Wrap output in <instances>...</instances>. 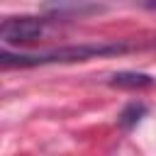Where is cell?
I'll return each mask as SVG.
<instances>
[{
  "mask_svg": "<svg viewBox=\"0 0 156 156\" xmlns=\"http://www.w3.org/2000/svg\"><path fill=\"white\" fill-rule=\"evenodd\" d=\"M129 44H78V46H58L39 54H0V63L5 68L10 66H44V63H73V61H85L95 56H110V54H124L129 51Z\"/></svg>",
  "mask_w": 156,
  "mask_h": 156,
  "instance_id": "6da1fadb",
  "label": "cell"
},
{
  "mask_svg": "<svg viewBox=\"0 0 156 156\" xmlns=\"http://www.w3.org/2000/svg\"><path fill=\"white\" fill-rule=\"evenodd\" d=\"M110 85L112 88H122V90H141V88H151L154 85V78L149 73L122 71V73H115L110 78Z\"/></svg>",
  "mask_w": 156,
  "mask_h": 156,
  "instance_id": "3957f363",
  "label": "cell"
},
{
  "mask_svg": "<svg viewBox=\"0 0 156 156\" xmlns=\"http://www.w3.org/2000/svg\"><path fill=\"white\" fill-rule=\"evenodd\" d=\"M144 112H146V107H144L141 102H132V105H127V107L122 110V115H119V124H122V127H132V124H136V122L141 119Z\"/></svg>",
  "mask_w": 156,
  "mask_h": 156,
  "instance_id": "277c9868",
  "label": "cell"
},
{
  "mask_svg": "<svg viewBox=\"0 0 156 156\" xmlns=\"http://www.w3.org/2000/svg\"><path fill=\"white\" fill-rule=\"evenodd\" d=\"M49 20L44 17H7L0 24V39L5 44H32L44 37Z\"/></svg>",
  "mask_w": 156,
  "mask_h": 156,
  "instance_id": "7a4b0ae2",
  "label": "cell"
}]
</instances>
